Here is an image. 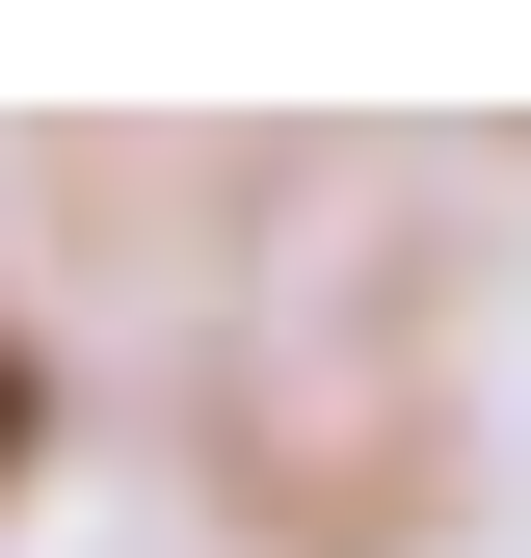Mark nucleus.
<instances>
[{
	"label": "nucleus",
	"instance_id": "f257e3e1",
	"mask_svg": "<svg viewBox=\"0 0 531 558\" xmlns=\"http://www.w3.org/2000/svg\"><path fill=\"white\" fill-rule=\"evenodd\" d=\"M27 452H53V373H27V345H0V506H27Z\"/></svg>",
	"mask_w": 531,
	"mask_h": 558
}]
</instances>
